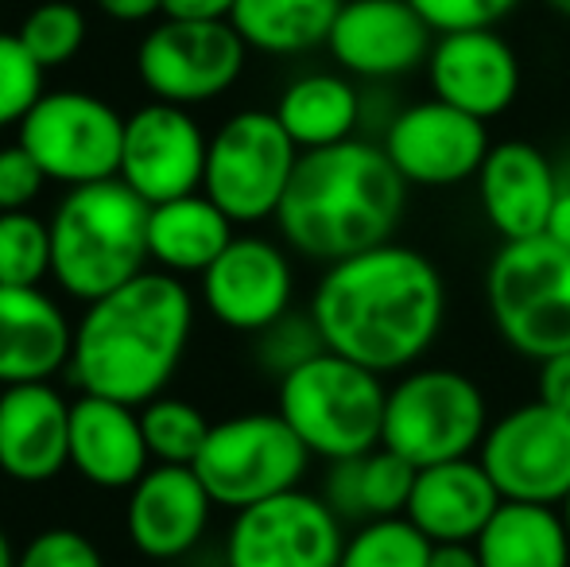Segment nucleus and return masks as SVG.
I'll return each instance as SVG.
<instances>
[{"label": "nucleus", "mask_w": 570, "mask_h": 567, "mask_svg": "<svg viewBox=\"0 0 570 567\" xmlns=\"http://www.w3.org/2000/svg\"><path fill=\"white\" fill-rule=\"evenodd\" d=\"M70 467V401L51 381L0 389V475L43 486Z\"/></svg>", "instance_id": "nucleus-20"}, {"label": "nucleus", "mask_w": 570, "mask_h": 567, "mask_svg": "<svg viewBox=\"0 0 570 567\" xmlns=\"http://www.w3.org/2000/svg\"><path fill=\"white\" fill-rule=\"evenodd\" d=\"M548 237L570 245V175H559L556 206H551V218H548Z\"/></svg>", "instance_id": "nucleus-42"}, {"label": "nucleus", "mask_w": 570, "mask_h": 567, "mask_svg": "<svg viewBox=\"0 0 570 567\" xmlns=\"http://www.w3.org/2000/svg\"><path fill=\"white\" fill-rule=\"evenodd\" d=\"M559 514H563V521H567V532H570V493H567V501L559 506Z\"/></svg>", "instance_id": "nucleus-46"}, {"label": "nucleus", "mask_w": 570, "mask_h": 567, "mask_svg": "<svg viewBox=\"0 0 570 567\" xmlns=\"http://www.w3.org/2000/svg\"><path fill=\"white\" fill-rule=\"evenodd\" d=\"M148 211L120 179L70 187L47 222L55 284L94 303L148 273Z\"/></svg>", "instance_id": "nucleus-4"}, {"label": "nucleus", "mask_w": 570, "mask_h": 567, "mask_svg": "<svg viewBox=\"0 0 570 567\" xmlns=\"http://www.w3.org/2000/svg\"><path fill=\"white\" fill-rule=\"evenodd\" d=\"M489 431L481 385L451 365H415L389 385L381 447L404 454L415 470L478 454Z\"/></svg>", "instance_id": "nucleus-7"}, {"label": "nucleus", "mask_w": 570, "mask_h": 567, "mask_svg": "<svg viewBox=\"0 0 570 567\" xmlns=\"http://www.w3.org/2000/svg\"><path fill=\"white\" fill-rule=\"evenodd\" d=\"M431 540L407 517L365 521L345 537L338 567H428Z\"/></svg>", "instance_id": "nucleus-31"}, {"label": "nucleus", "mask_w": 570, "mask_h": 567, "mask_svg": "<svg viewBox=\"0 0 570 567\" xmlns=\"http://www.w3.org/2000/svg\"><path fill=\"white\" fill-rule=\"evenodd\" d=\"M237 222L214 203L206 190L195 195L171 198L148 211V253L164 273L171 276H203L222 253L229 250V242Z\"/></svg>", "instance_id": "nucleus-25"}, {"label": "nucleus", "mask_w": 570, "mask_h": 567, "mask_svg": "<svg viewBox=\"0 0 570 567\" xmlns=\"http://www.w3.org/2000/svg\"><path fill=\"white\" fill-rule=\"evenodd\" d=\"M504 501L563 506L570 493V417L543 401H528L489 424L478 447Z\"/></svg>", "instance_id": "nucleus-12"}, {"label": "nucleus", "mask_w": 570, "mask_h": 567, "mask_svg": "<svg viewBox=\"0 0 570 567\" xmlns=\"http://www.w3.org/2000/svg\"><path fill=\"white\" fill-rule=\"evenodd\" d=\"M16 560H20V556H16L12 540H8V532L0 529V567H16Z\"/></svg>", "instance_id": "nucleus-44"}, {"label": "nucleus", "mask_w": 570, "mask_h": 567, "mask_svg": "<svg viewBox=\"0 0 570 567\" xmlns=\"http://www.w3.org/2000/svg\"><path fill=\"white\" fill-rule=\"evenodd\" d=\"M431 94L478 121L509 114L520 94V59L497 28L446 31L428 55Z\"/></svg>", "instance_id": "nucleus-18"}, {"label": "nucleus", "mask_w": 570, "mask_h": 567, "mask_svg": "<svg viewBox=\"0 0 570 567\" xmlns=\"http://www.w3.org/2000/svg\"><path fill=\"white\" fill-rule=\"evenodd\" d=\"M98 8L117 23H144L151 16H164V0H98Z\"/></svg>", "instance_id": "nucleus-41"}, {"label": "nucleus", "mask_w": 570, "mask_h": 567, "mask_svg": "<svg viewBox=\"0 0 570 567\" xmlns=\"http://www.w3.org/2000/svg\"><path fill=\"white\" fill-rule=\"evenodd\" d=\"M473 183H478L481 214H485V222L497 229L501 242H524V237L548 234L559 172L535 144H493L481 172L473 175Z\"/></svg>", "instance_id": "nucleus-21"}, {"label": "nucleus", "mask_w": 570, "mask_h": 567, "mask_svg": "<svg viewBox=\"0 0 570 567\" xmlns=\"http://www.w3.org/2000/svg\"><path fill=\"white\" fill-rule=\"evenodd\" d=\"M381 148L407 187H454L481 172L493 144L485 121L428 98L384 125Z\"/></svg>", "instance_id": "nucleus-15"}, {"label": "nucleus", "mask_w": 570, "mask_h": 567, "mask_svg": "<svg viewBox=\"0 0 570 567\" xmlns=\"http://www.w3.org/2000/svg\"><path fill=\"white\" fill-rule=\"evenodd\" d=\"M420 470L389 447H373L357 459L331 462L323 478V501L342 525H365L381 517H404Z\"/></svg>", "instance_id": "nucleus-26"}, {"label": "nucleus", "mask_w": 570, "mask_h": 567, "mask_svg": "<svg viewBox=\"0 0 570 567\" xmlns=\"http://www.w3.org/2000/svg\"><path fill=\"white\" fill-rule=\"evenodd\" d=\"M295 268L284 245L268 237L240 234L203 273V300L222 326L256 334L292 311Z\"/></svg>", "instance_id": "nucleus-17"}, {"label": "nucleus", "mask_w": 570, "mask_h": 567, "mask_svg": "<svg viewBox=\"0 0 570 567\" xmlns=\"http://www.w3.org/2000/svg\"><path fill=\"white\" fill-rule=\"evenodd\" d=\"M70 467L98 490H132L151 467L140 409L94 393L70 401Z\"/></svg>", "instance_id": "nucleus-23"}, {"label": "nucleus", "mask_w": 570, "mask_h": 567, "mask_svg": "<svg viewBox=\"0 0 570 567\" xmlns=\"http://www.w3.org/2000/svg\"><path fill=\"white\" fill-rule=\"evenodd\" d=\"M501 490L478 454L423 467L415 475L404 517L431 545H473L493 514L501 509Z\"/></svg>", "instance_id": "nucleus-22"}, {"label": "nucleus", "mask_w": 570, "mask_h": 567, "mask_svg": "<svg viewBox=\"0 0 570 567\" xmlns=\"http://www.w3.org/2000/svg\"><path fill=\"white\" fill-rule=\"evenodd\" d=\"M345 525L323 493L287 490L233 514L226 567H338Z\"/></svg>", "instance_id": "nucleus-13"}, {"label": "nucleus", "mask_w": 570, "mask_h": 567, "mask_svg": "<svg viewBox=\"0 0 570 567\" xmlns=\"http://www.w3.org/2000/svg\"><path fill=\"white\" fill-rule=\"evenodd\" d=\"M473 548L481 567H570V532L559 506L501 501Z\"/></svg>", "instance_id": "nucleus-28"}, {"label": "nucleus", "mask_w": 570, "mask_h": 567, "mask_svg": "<svg viewBox=\"0 0 570 567\" xmlns=\"http://www.w3.org/2000/svg\"><path fill=\"white\" fill-rule=\"evenodd\" d=\"M412 4L435 28V36H446V31L497 28L517 12L520 0H412Z\"/></svg>", "instance_id": "nucleus-36"}, {"label": "nucleus", "mask_w": 570, "mask_h": 567, "mask_svg": "<svg viewBox=\"0 0 570 567\" xmlns=\"http://www.w3.org/2000/svg\"><path fill=\"white\" fill-rule=\"evenodd\" d=\"M299 156L272 109H240L210 137L203 190L240 226L276 218Z\"/></svg>", "instance_id": "nucleus-9"}, {"label": "nucleus", "mask_w": 570, "mask_h": 567, "mask_svg": "<svg viewBox=\"0 0 570 567\" xmlns=\"http://www.w3.org/2000/svg\"><path fill=\"white\" fill-rule=\"evenodd\" d=\"M326 350L323 331H318L315 315L307 311H287L276 323H268L264 331L253 334V358L268 378L284 381L287 373H295L299 365H307L311 358H318Z\"/></svg>", "instance_id": "nucleus-34"}, {"label": "nucleus", "mask_w": 570, "mask_h": 567, "mask_svg": "<svg viewBox=\"0 0 570 567\" xmlns=\"http://www.w3.org/2000/svg\"><path fill=\"white\" fill-rule=\"evenodd\" d=\"M428 567H481V556L473 545H435Z\"/></svg>", "instance_id": "nucleus-43"}, {"label": "nucleus", "mask_w": 570, "mask_h": 567, "mask_svg": "<svg viewBox=\"0 0 570 567\" xmlns=\"http://www.w3.org/2000/svg\"><path fill=\"white\" fill-rule=\"evenodd\" d=\"M248 59L229 20H159L136 47V78L156 101L203 106L233 90Z\"/></svg>", "instance_id": "nucleus-11"}, {"label": "nucleus", "mask_w": 570, "mask_h": 567, "mask_svg": "<svg viewBox=\"0 0 570 567\" xmlns=\"http://www.w3.org/2000/svg\"><path fill=\"white\" fill-rule=\"evenodd\" d=\"M237 0H164L167 20H229Z\"/></svg>", "instance_id": "nucleus-40"}, {"label": "nucleus", "mask_w": 570, "mask_h": 567, "mask_svg": "<svg viewBox=\"0 0 570 567\" xmlns=\"http://www.w3.org/2000/svg\"><path fill=\"white\" fill-rule=\"evenodd\" d=\"M43 167L31 159V151L20 140L0 148V214L28 211L43 190Z\"/></svg>", "instance_id": "nucleus-38"}, {"label": "nucleus", "mask_w": 570, "mask_h": 567, "mask_svg": "<svg viewBox=\"0 0 570 567\" xmlns=\"http://www.w3.org/2000/svg\"><path fill=\"white\" fill-rule=\"evenodd\" d=\"M206 140L203 125L190 109L171 101H148L125 117V144H120V175L132 195L148 206L195 195L206 179Z\"/></svg>", "instance_id": "nucleus-14"}, {"label": "nucleus", "mask_w": 570, "mask_h": 567, "mask_svg": "<svg viewBox=\"0 0 570 567\" xmlns=\"http://www.w3.org/2000/svg\"><path fill=\"white\" fill-rule=\"evenodd\" d=\"M20 43L43 70L70 62L86 43V12L70 0H47V4L31 8L20 23Z\"/></svg>", "instance_id": "nucleus-33"}, {"label": "nucleus", "mask_w": 570, "mask_h": 567, "mask_svg": "<svg viewBox=\"0 0 570 567\" xmlns=\"http://www.w3.org/2000/svg\"><path fill=\"white\" fill-rule=\"evenodd\" d=\"M144 443H148L151 462H167V467H195L198 451H203L206 436H210V420L203 409L183 397H156L140 409Z\"/></svg>", "instance_id": "nucleus-30"}, {"label": "nucleus", "mask_w": 570, "mask_h": 567, "mask_svg": "<svg viewBox=\"0 0 570 567\" xmlns=\"http://www.w3.org/2000/svg\"><path fill=\"white\" fill-rule=\"evenodd\" d=\"M195 326V300L171 273H140L117 292L86 303L75 326L67 378L78 393L144 409L164 397L183 365Z\"/></svg>", "instance_id": "nucleus-2"}, {"label": "nucleus", "mask_w": 570, "mask_h": 567, "mask_svg": "<svg viewBox=\"0 0 570 567\" xmlns=\"http://www.w3.org/2000/svg\"><path fill=\"white\" fill-rule=\"evenodd\" d=\"M407 206V183L373 140H342L303 151L276 211V229L292 253L338 265L392 242Z\"/></svg>", "instance_id": "nucleus-3"}, {"label": "nucleus", "mask_w": 570, "mask_h": 567, "mask_svg": "<svg viewBox=\"0 0 570 567\" xmlns=\"http://www.w3.org/2000/svg\"><path fill=\"white\" fill-rule=\"evenodd\" d=\"M311 459L315 454L279 412H240L210 428L195 459V475L203 478L214 506L240 514L256 501L299 490Z\"/></svg>", "instance_id": "nucleus-8"}, {"label": "nucleus", "mask_w": 570, "mask_h": 567, "mask_svg": "<svg viewBox=\"0 0 570 567\" xmlns=\"http://www.w3.org/2000/svg\"><path fill=\"white\" fill-rule=\"evenodd\" d=\"M75 326L43 287L0 284V389L51 381L70 365Z\"/></svg>", "instance_id": "nucleus-24"}, {"label": "nucleus", "mask_w": 570, "mask_h": 567, "mask_svg": "<svg viewBox=\"0 0 570 567\" xmlns=\"http://www.w3.org/2000/svg\"><path fill=\"white\" fill-rule=\"evenodd\" d=\"M51 276V226L31 211L0 214V284L39 287Z\"/></svg>", "instance_id": "nucleus-32"}, {"label": "nucleus", "mask_w": 570, "mask_h": 567, "mask_svg": "<svg viewBox=\"0 0 570 567\" xmlns=\"http://www.w3.org/2000/svg\"><path fill=\"white\" fill-rule=\"evenodd\" d=\"M345 0H237L229 23L248 51L303 55L326 47Z\"/></svg>", "instance_id": "nucleus-29"}, {"label": "nucleus", "mask_w": 570, "mask_h": 567, "mask_svg": "<svg viewBox=\"0 0 570 567\" xmlns=\"http://www.w3.org/2000/svg\"><path fill=\"white\" fill-rule=\"evenodd\" d=\"M326 350L381 373H407L446 323V281L428 253L384 242L326 265L311 295Z\"/></svg>", "instance_id": "nucleus-1"}, {"label": "nucleus", "mask_w": 570, "mask_h": 567, "mask_svg": "<svg viewBox=\"0 0 570 567\" xmlns=\"http://www.w3.org/2000/svg\"><path fill=\"white\" fill-rule=\"evenodd\" d=\"M485 307L504 346L543 362L570 350V245L556 237L501 242L485 268Z\"/></svg>", "instance_id": "nucleus-6"}, {"label": "nucleus", "mask_w": 570, "mask_h": 567, "mask_svg": "<svg viewBox=\"0 0 570 567\" xmlns=\"http://www.w3.org/2000/svg\"><path fill=\"white\" fill-rule=\"evenodd\" d=\"M272 114L279 117V125L295 140V148L315 151L353 140L361 117H365V98H361L350 75L311 70V75H299L295 82L284 86Z\"/></svg>", "instance_id": "nucleus-27"}, {"label": "nucleus", "mask_w": 570, "mask_h": 567, "mask_svg": "<svg viewBox=\"0 0 570 567\" xmlns=\"http://www.w3.org/2000/svg\"><path fill=\"white\" fill-rule=\"evenodd\" d=\"M23 148L47 179L62 187H86L120 175L125 117L106 98L86 90H43V98L20 121Z\"/></svg>", "instance_id": "nucleus-10"}, {"label": "nucleus", "mask_w": 570, "mask_h": 567, "mask_svg": "<svg viewBox=\"0 0 570 567\" xmlns=\"http://www.w3.org/2000/svg\"><path fill=\"white\" fill-rule=\"evenodd\" d=\"M435 39L412 0H345L326 51L350 78L389 82L428 67Z\"/></svg>", "instance_id": "nucleus-16"}, {"label": "nucleus", "mask_w": 570, "mask_h": 567, "mask_svg": "<svg viewBox=\"0 0 570 567\" xmlns=\"http://www.w3.org/2000/svg\"><path fill=\"white\" fill-rule=\"evenodd\" d=\"M389 385L381 373L323 350L279 381L276 412L315 459H357L381 447Z\"/></svg>", "instance_id": "nucleus-5"}, {"label": "nucleus", "mask_w": 570, "mask_h": 567, "mask_svg": "<svg viewBox=\"0 0 570 567\" xmlns=\"http://www.w3.org/2000/svg\"><path fill=\"white\" fill-rule=\"evenodd\" d=\"M16 567H106L98 545L78 529H43L23 545Z\"/></svg>", "instance_id": "nucleus-37"}, {"label": "nucleus", "mask_w": 570, "mask_h": 567, "mask_svg": "<svg viewBox=\"0 0 570 567\" xmlns=\"http://www.w3.org/2000/svg\"><path fill=\"white\" fill-rule=\"evenodd\" d=\"M43 98V67L28 55L20 36L0 31V129L20 125Z\"/></svg>", "instance_id": "nucleus-35"}, {"label": "nucleus", "mask_w": 570, "mask_h": 567, "mask_svg": "<svg viewBox=\"0 0 570 567\" xmlns=\"http://www.w3.org/2000/svg\"><path fill=\"white\" fill-rule=\"evenodd\" d=\"M540 365V378H535V401L551 404V409L567 412L570 417V350L567 354H551L543 358Z\"/></svg>", "instance_id": "nucleus-39"}, {"label": "nucleus", "mask_w": 570, "mask_h": 567, "mask_svg": "<svg viewBox=\"0 0 570 567\" xmlns=\"http://www.w3.org/2000/svg\"><path fill=\"white\" fill-rule=\"evenodd\" d=\"M214 498L206 493L195 467L151 462L140 482L128 490L125 529L140 556L156 564H175L206 537Z\"/></svg>", "instance_id": "nucleus-19"}, {"label": "nucleus", "mask_w": 570, "mask_h": 567, "mask_svg": "<svg viewBox=\"0 0 570 567\" xmlns=\"http://www.w3.org/2000/svg\"><path fill=\"white\" fill-rule=\"evenodd\" d=\"M543 4H548L556 16H567V20H570V0H543Z\"/></svg>", "instance_id": "nucleus-45"}, {"label": "nucleus", "mask_w": 570, "mask_h": 567, "mask_svg": "<svg viewBox=\"0 0 570 567\" xmlns=\"http://www.w3.org/2000/svg\"><path fill=\"white\" fill-rule=\"evenodd\" d=\"M159 567H183V564H159Z\"/></svg>", "instance_id": "nucleus-47"}]
</instances>
